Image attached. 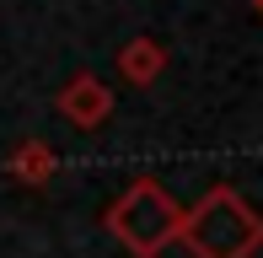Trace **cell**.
<instances>
[{
  "label": "cell",
  "instance_id": "obj_2",
  "mask_svg": "<svg viewBox=\"0 0 263 258\" xmlns=\"http://www.w3.org/2000/svg\"><path fill=\"white\" fill-rule=\"evenodd\" d=\"M102 226L113 231L118 248H129L135 258H161L177 242V226H183V205L166 194L161 178H135L124 194L107 205Z\"/></svg>",
  "mask_w": 263,
  "mask_h": 258
},
{
  "label": "cell",
  "instance_id": "obj_3",
  "mask_svg": "<svg viewBox=\"0 0 263 258\" xmlns=\"http://www.w3.org/2000/svg\"><path fill=\"white\" fill-rule=\"evenodd\" d=\"M54 108L65 113L76 129H102L107 119H113V91H107V81L97 76V70H76V76L54 91Z\"/></svg>",
  "mask_w": 263,
  "mask_h": 258
},
{
  "label": "cell",
  "instance_id": "obj_6",
  "mask_svg": "<svg viewBox=\"0 0 263 258\" xmlns=\"http://www.w3.org/2000/svg\"><path fill=\"white\" fill-rule=\"evenodd\" d=\"M247 6H253V16H258V22H263V0H247Z\"/></svg>",
  "mask_w": 263,
  "mask_h": 258
},
{
  "label": "cell",
  "instance_id": "obj_1",
  "mask_svg": "<svg viewBox=\"0 0 263 258\" xmlns=\"http://www.w3.org/2000/svg\"><path fill=\"white\" fill-rule=\"evenodd\" d=\"M177 242L194 258H253L263 248V215L247 205L242 189L210 183V189L183 210Z\"/></svg>",
  "mask_w": 263,
  "mask_h": 258
},
{
  "label": "cell",
  "instance_id": "obj_4",
  "mask_svg": "<svg viewBox=\"0 0 263 258\" xmlns=\"http://www.w3.org/2000/svg\"><path fill=\"white\" fill-rule=\"evenodd\" d=\"M54 172H59V156H54L49 140H22V145H11V156H6V178L22 183V189H43Z\"/></svg>",
  "mask_w": 263,
  "mask_h": 258
},
{
  "label": "cell",
  "instance_id": "obj_5",
  "mask_svg": "<svg viewBox=\"0 0 263 258\" xmlns=\"http://www.w3.org/2000/svg\"><path fill=\"white\" fill-rule=\"evenodd\" d=\"M118 76L129 81V86H156V81L166 76V49L156 38H129L124 49H118Z\"/></svg>",
  "mask_w": 263,
  "mask_h": 258
}]
</instances>
